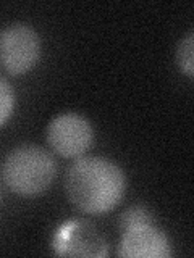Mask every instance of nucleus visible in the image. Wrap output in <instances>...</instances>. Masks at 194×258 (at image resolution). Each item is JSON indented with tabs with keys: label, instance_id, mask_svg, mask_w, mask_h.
I'll return each instance as SVG.
<instances>
[{
	"label": "nucleus",
	"instance_id": "1",
	"mask_svg": "<svg viewBox=\"0 0 194 258\" xmlns=\"http://www.w3.org/2000/svg\"><path fill=\"white\" fill-rule=\"evenodd\" d=\"M68 200L79 212L102 215L115 208L126 190L121 168L104 157H79L65 179Z\"/></svg>",
	"mask_w": 194,
	"mask_h": 258
},
{
	"label": "nucleus",
	"instance_id": "2",
	"mask_svg": "<svg viewBox=\"0 0 194 258\" xmlns=\"http://www.w3.org/2000/svg\"><path fill=\"white\" fill-rule=\"evenodd\" d=\"M57 176V163L51 152L39 145H20L7 155L2 177L13 194L37 197L44 194Z\"/></svg>",
	"mask_w": 194,
	"mask_h": 258
},
{
	"label": "nucleus",
	"instance_id": "3",
	"mask_svg": "<svg viewBox=\"0 0 194 258\" xmlns=\"http://www.w3.org/2000/svg\"><path fill=\"white\" fill-rule=\"evenodd\" d=\"M40 56V37L26 23H13L0 31V64L10 75H24Z\"/></svg>",
	"mask_w": 194,
	"mask_h": 258
},
{
	"label": "nucleus",
	"instance_id": "4",
	"mask_svg": "<svg viewBox=\"0 0 194 258\" xmlns=\"http://www.w3.org/2000/svg\"><path fill=\"white\" fill-rule=\"evenodd\" d=\"M47 142L57 155L63 158H79L91 149L94 129L79 113H62L48 123Z\"/></svg>",
	"mask_w": 194,
	"mask_h": 258
},
{
	"label": "nucleus",
	"instance_id": "5",
	"mask_svg": "<svg viewBox=\"0 0 194 258\" xmlns=\"http://www.w3.org/2000/svg\"><path fill=\"white\" fill-rule=\"evenodd\" d=\"M52 247L65 256H107V242L92 223L71 220L57 231Z\"/></svg>",
	"mask_w": 194,
	"mask_h": 258
},
{
	"label": "nucleus",
	"instance_id": "6",
	"mask_svg": "<svg viewBox=\"0 0 194 258\" xmlns=\"http://www.w3.org/2000/svg\"><path fill=\"white\" fill-rule=\"evenodd\" d=\"M118 256L123 258H168L172 256V245L156 224L142 223L123 229L120 240Z\"/></svg>",
	"mask_w": 194,
	"mask_h": 258
},
{
	"label": "nucleus",
	"instance_id": "7",
	"mask_svg": "<svg viewBox=\"0 0 194 258\" xmlns=\"http://www.w3.org/2000/svg\"><path fill=\"white\" fill-rule=\"evenodd\" d=\"M176 63L188 78L194 75V32L188 31L176 48Z\"/></svg>",
	"mask_w": 194,
	"mask_h": 258
},
{
	"label": "nucleus",
	"instance_id": "8",
	"mask_svg": "<svg viewBox=\"0 0 194 258\" xmlns=\"http://www.w3.org/2000/svg\"><path fill=\"white\" fill-rule=\"evenodd\" d=\"M15 107V92L12 86L0 76V126L7 123Z\"/></svg>",
	"mask_w": 194,
	"mask_h": 258
},
{
	"label": "nucleus",
	"instance_id": "9",
	"mask_svg": "<svg viewBox=\"0 0 194 258\" xmlns=\"http://www.w3.org/2000/svg\"><path fill=\"white\" fill-rule=\"evenodd\" d=\"M121 221V228H131L136 224H142V223H152V216L151 213L146 210L144 207H131L123 212V215L120 216Z\"/></svg>",
	"mask_w": 194,
	"mask_h": 258
}]
</instances>
